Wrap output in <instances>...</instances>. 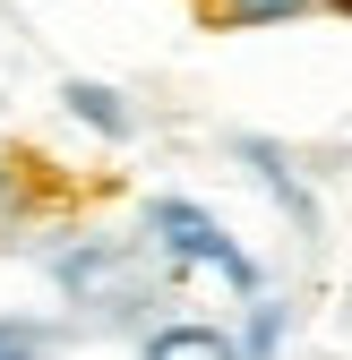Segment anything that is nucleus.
Returning <instances> with one entry per match:
<instances>
[{
	"mask_svg": "<svg viewBox=\"0 0 352 360\" xmlns=\"http://www.w3.org/2000/svg\"><path fill=\"white\" fill-rule=\"evenodd\" d=\"M61 103H69L86 129H103V138H129V129H138V112H129L112 86H86V77H69V86H61Z\"/></svg>",
	"mask_w": 352,
	"mask_h": 360,
	"instance_id": "3",
	"label": "nucleus"
},
{
	"mask_svg": "<svg viewBox=\"0 0 352 360\" xmlns=\"http://www.w3.org/2000/svg\"><path fill=\"white\" fill-rule=\"evenodd\" d=\"M275 335H284V309H275V300H258V318H249V343H241V360H267V352H275Z\"/></svg>",
	"mask_w": 352,
	"mask_h": 360,
	"instance_id": "5",
	"label": "nucleus"
},
{
	"mask_svg": "<svg viewBox=\"0 0 352 360\" xmlns=\"http://www.w3.org/2000/svg\"><path fill=\"white\" fill-rule=\"evenodd\" d=\"M146 232H155V249H163L172 266H206V275H224L232 292L258 300V266H249V249H241L206 206H189V198H155V206H146Z\"/></svg>",
	"mask_w": 352,
	"mask_h": 360,
	"instance_id": "1",
	"label": "nucleus"
},
{
	"mask_svg": "<svg viewBox=\"0 0 352 360\" xmlns=\"http://www.w3.org/2000/svg\"><path fill=\"white\" fill-rule=\"evenodd\" d=\"M215 9H224L232 26H275V18H301L310 0H215Z\"/></svg>",
	"mask_w": 352,
	"mask_h": 360,
	"instance_id": "4",
	"label": "nucleus"
},
{
	"mask_svg": "<svg viewBox=\"0 0 352 360\" xmlns=\"http://www.w3.org/2000/svg\"><path fill=\"white\" fill-rule=\"evenodd\" d=\"M146 360H241V343L215 335V326H155L146 335Z\"/></svg>",
	"mask_w": 352,
	"mask_h": 360,
	"instance_id": "2",
	"label": "nucleus"
},
{
	"mask_svg": "<svg viewBox=\"0 0 352 360\" xmlns=\"http://www.w3.org/2000/svg\"><path fill=\"white\" fill-rule=\"evenodd\" d=\"M0 360H43V335L18 326V318H0Z\"/></svg>",
	"mask_w": 352,
	"mask_h": 360,
	"instance_id": "6",
	"label": "nucleus"
}]
</instances>
